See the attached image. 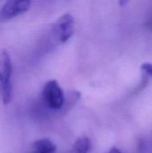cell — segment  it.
<instances>
[{"instance_id": "cell-1", "label": "cell", "mask_w": 152, "mask_h": 153, "mask_svg": "<svg viewBox=\"0 0 152 153\" xmlns=\"http://www.w3.org/2000/svg\"><path fill=\"white\" fill-rule=\"evenodd\" d=\"M13 74V64L10 54L4 49L0 52V90L2 101L4 105L10 103L13 94L11 82Z\"/></svg>"}, {"instance_id": "cell-2", "label": "cell", "mask_w": 152, "mask_h": 153, "mask_svg": "<svg viewBox=\"0 0 152 153\" xmlns=\"http://www.w3.org/2000/svg\"><path fill=\"white\" fill-rule=\"evenodd\" d=\"M74 18L71 14L65 13L55 22L51 29V34L56 43L64 44L71 39L74 33Z\"/></svg>"}, {"instance_id": "cell-3", "label": "cell", "mask_w": 152, "mask_h": 153, "mask_svg": "<svg viewBox=\"0 0 152 153\" xmlns=\"http://www.w3.org/2000/svg\"><path fill=\"white\" fill-rule=\"evenodd\" d=\"M41 97L44 104L53 110L62 108L65 100L63 90L56 80H50L45 84Z\"/></svg>"}, {"instance_id": "cell-4", "label": "cell", "mask_w": 152, "mask_h": 153, "mask_svg": "<svg viewBox=\"0 0 152 153\" xmlns=\"http://www.w3.org/2000/svg\"><path fill=\"white\" fill-rule=\"evenodd\" d=\"M32 0H6L0 9V22H8L28 12Z\"/></svg>"}, {"instance_id": "cell-5", "label": "cell", "mask_w": 152, "mask_h": 153, "mask_svg": "<svg viewBox=\"0 0 152 153\" xmlns=\"http://www.w3.org/2000/svg\"><path fill=\"white\" fill-rule=\"evenodd\" d=\"M56 144L47 138L36 141L31 147V153H56Z\"/></svg>"}, {"instance_id": "cell-6", "label": "cell", "mask_w": 152, "mask_h": 153, "mask_svg": "<svg viewBox=\"0 0 152 153\" xmlns=\"http://www.w3.org/2000/svg\"><path fill=\"white\" fill-rule=\"evenodd\" d=\"M90 151H91V142L86 136L79 138L73 144L74 153H90Z\"/></svg>"}, {"instance_id": "cell-7", "label": "cell", "mask_w": 152, "mask_h": 153, "mask_svg": "<svg viewBox=\"0 0 152 153\" xmlns=\"http://www.w3.org/2000/svg\"><path fill=\"white\" fill-rule=\"evenodd\" d=\"M141 70L142 74L147 75L148 77H152V64L144 63L141 66Z\"/></svg>"}, {"instance_id": "cell-8", "label": "cell", "mask_w": 152, "mask_h": 153, "mask_svg": "<svg viewBox=\"0 0 152 153\" xmlns=\"http://www.w3.org/2000/svg\"><path fill=\"white\" fill-rule=\"evenodd\" d=\"M145 27H146L149 30H151L152 31V16L150 18V20L146 22Z\"/></svg>"}, {"instance_id": "cell-9", "label": "cell", "mask_w": 152, "mask_h": 153, "mask_svg": "<svg viewBox=\"0 0 152 153\" xmlns=\"http://www.w3.org/2000/svg\"><path fill=\"white\" fill-rule=\"evenodd\" d=\"M128 2H129V0H119V5L122 7L125 6L128 4Z\"/></svg>"}, {"instance_id": "cell-10", "label": "cell", "mask_w": 152, "mask_h": 153, "mask_svg": "<svg viewBox=\"0 0 152 153\" xmlns=\"http://www.w3.org/2000/svg\"><path fill=\"white\" fill-rule=\"evenodd\" d=\"M108 153H122L118 149H116V148H112L109 152H108Z\"/></svg>"}]
</instances>
